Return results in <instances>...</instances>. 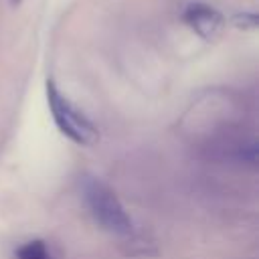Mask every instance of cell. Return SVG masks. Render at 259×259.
I'll return each instance as SVG.
<instances>
[{
  "label": "cell",
  "instance_id": "cell-1",
  "mask_svg": "<svg viewBox=\"0 0 259 259\" xmlns=\"http://www.w3.org/2000/svg\"><path fill=\"white\" fill-rule=\"evenodd\" d=\"M83 196L85 202L93 214V219L109 233L115 235H127L132 231V221L121 206L115 192L101 182L99 178H85L83 182Z\"/></svg>",
  "mask_w": 259,
  "mask_h": 259
},
{
  "label": "cell",
  "instance_id": "cell-2",
  "mask_svg": "<svg viewBox=\"0 0 259 259\" xmlns=\"http://www.w3.org/2000/svg\"><path fill=\"white\" fill-rule=\"evenodd\" d=\"M47 103H49L51 115L63 136H67L71 142H75L79 146H91L97 142L95 125L59 91V87L53 83V79H47Z\"/></svg>",
  "mask_w": 259,
  "mask_h": 259
},
{
  "label": "cell",
  "instance_id": "cell-3",
  "mask_svg": "<svg viewBox=\"0 0 259 259\" xmlns=\"http://www.w3.org/2000/svg\"><path fill=\"white\" fill-rule=\"evenodd\" d=\"M184 22L202 38H214L223 28V14L208 4H188L184 10Z\"/></svg>",
  "mask_w": 259,
  "mask_h": 259
},
{
  "label": "cell",
  "instance_id": "cell-4",
  "mask_svg": "<svg viewBox=\"0 0 259 259\" xmlns=\"http://www.w3.org/2000/svg\"><path fill=\"white\" fill-rule=\"evenodd\" d=\"M16 259H53L42 241H28L16 253Z\"/></svg>",
  "mask_w": 259,
  "mask_h": 259
},
{
  "label": "cell",
  "instance_id": "cell-5",
  "mask_svg": "<svg viewBox=\"0 0 259 259\" xmlns=\"http://www.w3.org/2000/svg\"><path fill=\"white\" fill-rule=\"evenodd\" d=\"M12 2H18V0H12Z\"/></svg>",
  "mask_w": 259,
  "mask_h": 259
}]
</instances>
